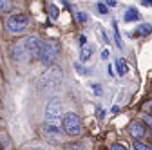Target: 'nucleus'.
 <instances>
[{"label": "nucleus", "mask_w": 152, "mask_h": 150, "mask_svg": "<svg viewBox=\"0 0 152 150\" xmlns=\"http://www.w3.org/2000/svg\"><path fill=\"white\" fill-rule=\"evenodd\" d=\"M74 69H76V71H78L80 74H83V76H85V74H89V71H85V67H82L80 63H74Z\"/></svg>", "instance_id": "nucleus-22"}, {"label": "nucleus", "mask_w": 152, "mask_h": 150, "mask_svg": "<svg viewBox=\"0 0 152 150\" xmlns=\"http://www.w3.org/2000/svg\"><path fill=\"white\" fill-rule=\"evenodd\" d=\"M78 42H80V47L87 44V38H85V34H80V38H78Z\"/></svg>", "instance_id": "nucleus-26"}, {"label": "nucleus", "mask_w": 152, "mask_h": 150, "mask_svg": "<svg viewBox=\"0 0 152 150\" xmlns=\"http://www.w3.org/2000/svg\"><path fill=\"white\" fill-rule=\"evenodd\" d=\"M143 6H152V0H141Z\"/></svg>", "instance_id": "nucleus-28"}, {"label": "nucleus", "mask_w": 152, "mask_h": 150, "mask_svg": "<svg viewBox=\"0 0 152 150\" xmlns=\"http://www.w3.org/2000/svg\"><path fill=\"white\" fill-rule=\"evenodd\" d=\"M150 31H152V27H150L148 24H141L134 34H141V36H147V34H150Z\"/></svg>", "instance_id": "nucleus-14"}, {"label": "nucleus", "mask_w": 152, "mask_h": 150, "mask_svg": "<svg viewBox=\"0 0 152 150\" xmlns=\"http://www.w3.org/2000/svg\"><path fill=\"white\" fill-rule=\"evenodd\" d=\"M134 150H152L148 145H143V143H140V141H134Z\"/></svg>", "instance_id": "nucleus-17"}, {"label": "nucleus", "mask_w": 152, "mask_h": 150, "mask_svg": "<svg viewBox=\"0 0 152 150\" xmlns=\"http://www.w3.org/2000/svg\"><path fill=\"white\" fill-rule=\"evenodd\" d=\"M29 150H45V148H42V146H36V148H29Z\"/></svg>", "instance_id": "nucleus-29"}, {"label": "nucleus", "mask_w": 152, "mask_h": 150, "mask_svg": "<svg viewBox=\"0 0 152 150\" xmlns=\"http://www.w3.org/2000/svg\"><path fill=\"white\" fill-rule=\"evenodd\" d=\"M76 18H78V22H82V24H85V22H87V15H85V13H82V11H76Z\"/></svg>", "instance_id": "nucleus-19"}, {"label": "nucleus", "mask_w": 152, "mask_h": 150, "mask_svg": "<svg viewBox=\"0 0 152 150\" xmlns=\"http://www.w3.org/2000/svg\"><path fill=\"white\" fill-rule=\"evenodd\" d=\"M92 51H94V47L92 45H82V49H80V62H89L91 60V56H92Z\"/></svg>", "instance_id": "nucleus-10"}, {"label": "nucleus", "mask_w": 152, "mask_h": 150, "mask_svg": "<svg viewBox=\"0 0 152 150\" xmlns=\"http://www.w3.org/2000/svg\"><path fill=\"white\" fill-rule=\"evenodd\" d=\"M64 74L58 67H47V71L38 78V90L40 92H56L60 89Z\"/></svg>", "instance_id": "nucleus-1"}, {"label": "nucleus", "mask_w": 152, "mask_h": 150, "mask_svg": "<svg viewBox=\"0 0 152 150\" xmlns=\"http://www.w3.org/2000/svg\"><path fill=\"white\" fill-rule=\"evenodd\" d=\"M143 121H145V125L152 130V114H145V116H143Z\"/></svg>", "instance_id": "nucleus-20"}, {"label": "nucleus", "mask_w": 152, "mask_h": 150, "mask_svg": "<svg viewBox=\"0 0 152 150\" xmlns=\"http://www.w3.org/2000/svg\"><path fill=\"white\" fill-rule=\"evenodd\" d=\"M112 31H114V42H116V45L120 49H123V42H121V34H120V29H118V22L116 20H112Z\"/></svg>", "instance_id": "nucleus-12"}, {"label": "nucleus", "mask_w": 152, "mask_h": 150, "mask_svg": "<svg viewBox=\"0 0 152 150\" xmlns=\"http://www.w3.org/2000/svg\"><path fill=\"white\" fill-rule=\"evenodd\" d=\"M110 150H127V148L120 143H114V145H110Z\"/></svg>", "instance_id": "nucleus-23"}, {"label": "nucleus", "mask_w": 152, "mask_h": 150, "mask_svg": "<svg viewBox=\"0 0 152 150\" xmlns=\"http://www.w3.org/2000/svg\"><path fill=\"white\" fill-rule=\"evenodd\" d=\"M109 56H110V52H109L107 49H103V51H102V60H109Z\"/></svg>", "instance_id": "nucleus-25"}, {"label": "nucleus", "mask_w": 152, "mask_h": 150, "mask_svg": "<svg viewBox=\"0 0 152 150\" xmlns=\"http://www.w3.org/2000/svg\"><path fill=\"white\" fill-rule=\"evenodd\" d=\"M13 7L11 0H0V13H9Z\"/></svg>", "instance_id": "nucleus-15"}, {"label": "nucleus", "mask_w": 152, "mask_h": 150, "mask_svg": "<svg viewBox=\"0 0 152 150\" xmlns=\"http://www.w3.org/2000/svg\"><path fill=\"white\" fill-rule=\"evenodd\" d=\"M40 130H42V136L53 145H60L64 141L65 132H64V128H62V125L58 121H45Z\"/></svg>", "instance_id": "nucleus-4"}, {"label": "nucleus", "mask_w": 152, "mask_h": 150, "mask_svg": "<svg viewBox=\"0 0 152 150\" xmlns=\"http://www.w3.org/2000/svg\"><path fill=\"white\" fill-rule=\"evenodd\" d=\"M129 132H130V136L134 139H143L147 136V127H143L141 121H134V123H130Z\"/></svg>", "instance_id": "nucleus-9"}, {"label": "nucleus", "mask_w": 152, "mask_h": 150, "mask_svg": "<svg viewBox=\"0 0 152 150\" xmlns=\"http://www.w3.org/2000/svg\"><path fill=\"white\" fill-rule=\"evenodd\" d=\"M11 58H13V62H16V63H24V62H29V60H31L29 51H27L24 40H18L16 44L11 45Z\"/></svg>", "instance_id": "nucleus-6"}, {"label": "nucleus", "mask_w": 152, "mask_h": 150, "mask_svg": "<svg viewBox=\"0 0 152 150\" xmlns=\"http://www.w3.org/2000/svg\"><path fill=\"white\" fill-rule=\"evenodd\" d=\"M96 7H98V11H100L102 15H107V13H109V7H107L105 4H102V2H100V4H98Z\"/></svg>", "instance_id": "nucleus-21"}, {"label": "nucleus", "mask_w": 152, "mask_h": 150, "mask_svg": "<svg viewBox=\"0 0 152 150\" xmlns=\"http://www.w3.org/2000/svg\"><path fill=\"white\" fill-rule=\"evenodd\" d=\"M62 110H64L62 100L60 98H53L45 105V118H47V121H58L62 118Z\"/></svg>", "instance_id": "nucleus-7"}, {"label": "nucleus", "mask_w": 152, "mask_h": 150, "mask_svg": "<svg viewBox=\"0 0 152 150\" xmlns=\"http://www.w3.org/2000/svg\"><path fill=\"white\" fill-rule=\"evenodd\" d=\"M62 150H85V148H82V146H76V145H69V146H64Z\"/></svg>", "instance_id": "nucleus-24"}, {"label": "nucleus", "mask_w": 152, "mask_h": 150, "mask_svg": "<svg viewBox=\"0 0 152 150\" xmlns=\"http://www.w3.org/2000/svg\"><path fill=\"white\" fill-rule=\"evenodd\" d=\"M62 128L64 132L71 138H76L83 132V125H82V119L78 114H74V112H67L64 116V121H62Z\"/></svg>", "instance_id": "nucleus-5"}, {"label": "nucleus", "mask_w": 152, "mask_h": 150, "mask_svg": "<svg viewBox=\"0 0 152 150\" xmlns=\"http://www.w3.org/2000/svg\"><path fill=\"white\" fill-rule=\"evenodd\" d=\"M114 67H116V72L120 74V76H125V74L129 72V65H127V62L123 58H118L116 63H114Z\"/></svg>", "instance_id": "nucleus-11"}, {"label": "nucleus", "mask_w": 152, "mask_h": 150, "mask_svg": "<svg viewBox=\"0 0 152 150\" xmlns=\"http://www.w3.org/2000/svg\"><path fill=\"white\" fill-rule=\"evenodd\" d=\"M145 108H148V110L152 112V100H148V101L145 103Z\"/></svg>", "instance_id": "nucleus-27"}, {"label": "nucleus", "mask_w": 152, "mask_h": 150, "mask_svg": "<svg viewBox=\"0 0 152 150\" xmlns=\"http://www.w3.org/2000/svg\"><path fill=\"white\" fill-rule=\"evenodd\" d=\"M29 25V18L24 13H11L6 18V29L9 34H22Z\"/></svg>", "instance_id": "nucleus-3"}, {"label": "nucleus", "mask_w": 152, "mask_h": 150, "mask_svg": "<svg viewBox=\"0 0 152 150\" xmlns=\"http://www.w3.org/2000/svg\"><path fill=\"white\" fill-rule=\"evenodd\" d=\"M60 44L56 40H45L42 42L40 47V54H38V60H40L45 67H53L56 63V60L60 58Z\"/></svg>", "instance_id": "nucleus-2"}, {"label": "nucleus", "mask_w": 152, "mask_h": 150, "mask_svg": "<svg viewBox=\"0 0 152 150\" xmlns=\"http://www.w3.org/2000/svg\"><path fill=\"white\" fill-rule=\"evenodd\" d=\"M58 15H60V11H58V6L49 4V16L53 18V20H56V18H58Z\"/></svg>", "instance_id": "nucleus-16"}, {"label": "nucleus", "mask_w": 152, "mask_h": 150, "mask_svg": "<svg viewBox=\"0 0 152 150\" xmlns=\"http://www.w3.org/2000/svg\"><path fill=\"white\" fill-rule=\"evenodd\" d=\"M98 34L102 36V42H105V44H109V42H110V40H109V34H107L102 27H98Z\"/></svg>", "instance_id": "nucleus-18"}, {"label": "nucleus", "mask_w": 152, "mask_h": 150, "mask_svg": "<svg viewBox=\"0 0 152 150\" xmlns=\"http://www.w3.org/2000/svg\"><path fill=\"white\" fill-rule=\"evenodd\" d=\"M24 42H26V47L29 51L31 60L38 58V54H40V47H42V42L38 40V36H27V38H24Z\"/></svg>", "instance_id": "nucleus-8"}, {"label": "nucleus", "mask_w": 152, "mask_h": 150, "mask_svg": "<svg viewBox=\"0 0 152 150\" xmlns=\"http://www.w3.org/2000/svg\"><path fill=\"white\" fill-rule=\"evenodd\" d=\"M125 22H134V20H140V13L136 11V9H132V7H129L127 11H125Z\"/></svg>", "instance_id": "nucleus-13"}]
</instances>
